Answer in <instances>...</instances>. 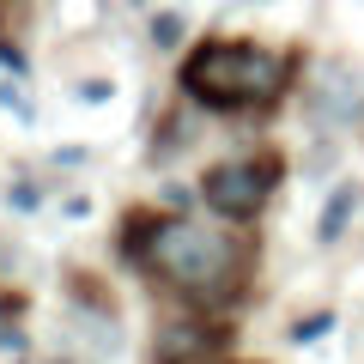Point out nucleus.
<instances>
[{
    "instance_id": "1",
    "label": "nucleus",
    "mask_w": 364,
    "mask_h": 364,
    "mask_svg": "<svg viewBox=\"0 0 364 364\" xmlns=\"http://www.w3.org/2000/svg\"><path fill=\"white\" fill-rule=\"evenodd\" d=\"M140 267H152L176 298L188 304H225L243 286V243H237L225 225L207 219H146V249Z\"/></svg>"
},
{
    "instance_id": "2",
    "label": "nucleus",
    "mask_w": 364,
    "mask_h": 364,
    "mask_svg": "<svg viewBox=\"0 0 364 364\" xmlns=\"http://www.w3.org/2000/svg\"><path fill=\"white\" fill-rule=\"evenodd\" d=\"M291 91V61L273 49H255V43H231L213 37L200 43L188 61H182V97L200 109H273Z\"/></svg>"
},
{
    "instance_id": "3",
    "label": "nucleus",
    "mask_w": 364,
    "mask_h": 364,
    "mask_svg": "<svg viewBox=\"0 0 364 364\" xmlns=\"http://www.w3.org/2000/svg\"><path fill=\"white\" fill-rule=\"evenodd\" d=\"M273 182H279V158H219L200 176V207L225 225H249L267 207Z\"/></svg>"
},
{
    "instance_id": "4",
    "label": "nucleus",
    "mask_w": 364,
    "mask_h": 364,
    "mask_svg": "<svg viewBox=\"0 0 364 364\" xmlns=\"http://www.w3.org/2000/svg\"><path fill=\"white\" fill-rule=\"evenodd\" d=\"M310 109H316L322 128H352V122L364 116V85H358V73L340 67V61H322V67L310 73Z\"/></svg>"
},
{
    "instance_id": "5",
    "label": "nucleus",
    "mask_w": 364,
    "mask_h": 364,
    "mask_svg": "<svg viewBox=\"0 0 364 364\" xmlns=\"http://www.w3.org/2000/svg\"><path fill=\"white\" fill-rule=\"evenodd\" d=\"M352 213H358V188H352V182H340L334 195H328L322 219H316V237H322V243H340V237H346V225H352Z\"/></svg>"
},
{
    "instance_id": "6",
    "label": "nucleus",
    "mask_w": 364,
    "mask_h": 364,
    "mask_svg": "<svg viewBox=\"0 0 364 364\" xmlns=\"http://www.w3.org/2000/svg\"><path fill=\"white\" fill-rule=\"evenodd\" d=\"M0 109H13V122H37V104H31L13 79H0Z\"/></svg>"
},
{
    "instance_id": "7",
    "label": "nucleus",
    "mask_w": 364,
    "mask_h": 364,
    "mask_svg": "<svg viewBox=\"0 0 364 364\" xmlns=\"http://www.w3.org/2000/svg\"><path fill=\"white\" fill-rule=\"evenodd\" d=\"M152 43L158 49H176L182 43V18L176 13H152Z\"/></svg>"
},
{
    "instance_id": "8",
    "label": "nucleus",
    "mask_w": 364,
    "mask_h": 364,
    "mask_svg": "<svg viewBox=\"0 0 364 364\" xmlns=\"http://www.w3.org/2000/svg\"><path fill=\"white\" fill-rule=\"evenodd\" d=\"M6 207H13V213H37L43 207V188H37V182H13V188H6Z\"/></svg>"
},
{
    "instance_id": "9",
    "label": "nucleus",
    "mask_w": 364,
    "mask_h": 364,
    "mask_svg": "<svg viewBox=\"0 0 364 364\" xmlns=\"http://www.w3.org/2000/svg\"><path fill=\"white\" fill-rule=\"evenodd\" d=\"M328 328H334V316L322 310V316H310V322H291V340H322Z\"/></svg>"
},
{
    "instance_id": "10",
    "label": "nucleus",
    "mask_w": 364,
    "mask_h": 364,
    "mask_svg": "<svg viewBox=\"0 0 364 364\" xmlns=\"http://www.w3.org/2000/svg\"><path fill=\"white\" fill-rule=\"evenodd\" d=\"M0 346H25V334H18V328H13V304H6V298H0Z\"/></svg>"
},
{
    "instance_id": "11",
    "label": "nucleus",
    "mask_w": 364,
    "mask_h": 364,
    "mask_svg": "<svg viewBox=\"0 0 364 364\" xmlns=\"http://www.w3.org/2000/svg\"><path fill=\"white\" fill-rule=\"evenodd\" d=\"M0 67H6L13 79H25V73H31V67H25V55H18L13 43H0Z\"/></svg>"
},
{
    "instance_id": "12",
    "label": "nucleus",
    "mask_w": 364,
    "mask_h": 364,
    "mask_svg": "<svg viewBox=\"0 0 364 364\" xmlns=\"http://www.w3.org/2000/svg\"><path fill=\"white\" fill-rule=\"evenodd\" d=\"M85 146H61V152H55V164H61V170H79V164H85Z\"/></svg>"
},
{
    "instance_id": "13",
    "label": "nucleus",
    "mask_w": 364,
    "mask_h": 364,
    "mask_svg": "<svg viewBox=\"0 0 364 364\" xmlns=\"http://www.w3.org/2000/svg\"><path fill=\"white\" fill-rule=\"evenodd\" d=\"M79 97H85V104H97V97H109V85H104V79H85V85H79Z\"/></svg>"
},
{
    "instance_id": "14",
    "label": "nucleus",
    "mask_w": 364,
    "mask_h": 364,
    "mask_svg": "<svg viewBox=\"0 0 364 364\" xmlns=\"http://www.w3.org/2000/svg\"><path fill=\"white\" fill-rule=\"evenodd\" d=\"M55 364H73V358H55Z\"/></svg>"
}]
</instances>
